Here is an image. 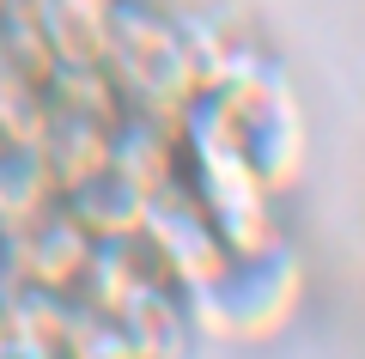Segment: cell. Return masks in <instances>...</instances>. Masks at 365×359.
<instances>
[{
	"label": "cell",
	"instance_id": "6da1fadb",
	"mask_svg": "<svg viewBox=\"0 0 365 359\" xmlns=\"http://www.w3.org/2000/svg\"><path fill=\"white\" fill-rule=\"evenodd\" d=\"M195 103L207 110V122L244 153V165L274 195H287L304 177V146H311L304 141V110L292 98V86L268 61L244 67V74L220 79V86H201Z\"/></svg>",
	"mask_w": 365,
	"mask_h": 359
},
{
	"label": "cell",
	"instance_id": "7a4b0ae2",
	"mask_svg": "<svg viewBox=\"0 0 365 359\" xmlns=\"http://www.w3.org/2000/svg\"><path fill=\"white\" fill-rule=\"evenodd\" d=\"M299 298H304V262L280 244L268 256L232 262L213 286L182 293V305H189L195 335H213V341H274L299 317Z\"/></svg>",
	"mask_w": 365,
	"mask_h": 359
},
{
	"label": "cell",
	"instance_id": "3957f363",
	"mask_svg": "<svg viewBox=\"0 0 365 359\" xmlns=\"http://www.w3.org/2000/svg\"><path fill=\"white\" fill-rule=\"evenodd\" d=\"M104 67L116 79L122 103L146 116H170L195 98V67L182 49V31L165 13L140 6V0H116L104 25Z\"/></svg>",
	"mask_w": 365,
	"mask_h": 359
},
{
	"label": "cell",
	"instance_id": "277c9868",
	"mask_svg": "<svg viewBox=\"0 0 365 359\" xmlns=\"http://www.w3.org/2000/svg\"><path fill=\"white\" fill-rule=\"evenodd\" d=\"M140 231L153 238V250H158V262H165L170 286H182V293H195V286H213L225 268H232V250L220 244L213 219L201 213V201L182 189V183L146 201Z\"/></svg>",
	"mask_w": 365,
	"mask_h": 359
},
{
	"label": "cell",
	"instance_id": "5b68a950",
	"mask_svg": "<svg viewBox=\"0 0 365 359\" xmlns=\"http://www.w3.org/2000/svg\"><path fill=\"white\" fill-rule=\"evenodd\" d=\"M110 171L128 177L146 201L165 195V189H177V183H182L177 122H170V116H146V110H122L116 134H110Z\"/></svg>",
	"mask_w": 365,
	"mask_h": 359
},
{
	"label": "cell",
	"instance_id": "8992f818",
	"mask_svg": "<svg viewBox=\"0 0 365 359\" xmlns=\"http://www.w3.org/2000/svg\"><path fill=\"white\" fill-rule=\"evenodd\" d=\"M110 317L128 335L134 359H189V347H195V323H189V305H182V286H170V280L134 286Z\"/></svg>",
	"mask_w": 365,
	"mask_h": 359
},
{
	"label": "cell",
	"instance_id": "52a82bcc",
	"mask_svg": "<svg viewBox=\"0 0 365 359\" xmlns=\"http://www.w3.org/2000/svg\"><path fill=\"white\" fill-rule=\"evenodd\" d=\"M110 134H116V122L73 116V110H55L49 103L43 134H37V153H43V165H49V177H55V195H67L73 183L98 177V171L110 165Z\"/></svg>",
	"mask_w": 365,
	"mask_h": 359
},
{
	"label": "cell",
	"instance_id": "ba28073f",
	"mask_svg": "<svg viewBox=\"0 0 365 359\" xmlns=\"http://www.w3.org/2000/svg\"><path fill=\"white\" fill-rule=\"evenodd\" d=\"M61 201H67V213H73L98 244H104V238H128V231H140V219H146V195L134 189L128 177H116L110 165L98 171V177L73 183Z\"/></svg>",
	"mask_w": 365,
	"mask_h": 359
},
{
	"label": "cell",
	"instance_id": "9c48e42d",
	"mask_svg": "<svg viewBox=\"0 0 365 359\" xmlns=\"http://www.w3.org/2000/svg\"><path fill=\"white\" fill-rule=\"evenodd\" d=\"M49 201H55V177L43 165L37 141H0V238L31 226Z\"/></svg>",
	"mask_w": 365,
	"mask_h": 359
},
{
	"label": "cell",
	"instance_id": "30bf717a",
	"mask_svg": "<svg viewBox=\"0 0 365 359\" xmlns=\"http://www.w3.org/2000/svg\"><path fill=\"white\" fill-rule=\"evenodd\" d=\"M61 359H134V347H128V335L116 329V317H110V310L73 305V323H67Z\"/></svg>",
	"mask_w": 365,
	"mask_h": 359
},
{
	"label": "cell",
	"instance_id": "8fae6325",
	"mask_svg": "<svg viewBox=\"0 0 365 359\" xmlns=\"http://www.w3.org/2000/svg\"><path fill=\"white\" fill-rule=\"evenodd\" d=\"M0 359H61V353H55V347H31V341H6Z\"/></svg>",
	"mask_w": 365,
	"mask_h": 359
}]
</instances>
